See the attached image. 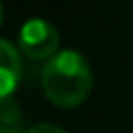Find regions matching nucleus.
<instances>
[{"label":"nucleus","mask_w":133,"mask_h":133,"mask_svg":"<svg viewBox=\"0 0 133 133\" xmlns=\"http://www.w3.org/2000/svg\"><path fill=\"white\" fill-rule=\"evenodd\" d=\"M93 78L84 56L73 49L58 51L42 69V89L49 102L60 109L80 107L91 93Z\"/></svg>","instance_id":"1"},{"label":"nucleus","mask_w":133,"mask_h":133,"mask_svg":"<svg viewBox=\"0 0 133 133\" xmlns=\"http://www.w3.org/2000/svg\"><path fill=\"white\" fill-rule=\"evenodd\" d=\"M20 51L31 60H51L60 47V33L49 20L31 18L20 27Z\"/></svg>","instance_id":"2"},{"label":"nucleus","mask_w":133,"mask_h":133,"mask_svg":"<svg viewBox=\"0 0 133 133\" xmlns=\"http://www.w3.org/2000/svg\"><path fill=\"white\" fill-rule=\"evenodd\" d=\"M22 78V58L20 51L9 42L0 38V100L11 98L18 89Z\"/></svg>","instance_id":"3"},{"label":"nucleus","mask_w":133,"mask_h":133,"mask_svg":"<svg viewBox=\"0 0 133 133\" xmlns=\"http://www.w3.org/2000/svg\"><path fill=\"white\" fill-rule=\"evenodd\" d=\"M18 120V104L14 102V98L0 100V122L2 124H16Z\"/></svg>","instance_id":"4"},{"label":"nucleus","mask_w":133,"mask_h":133,"mask_svg":"<svg viewBox=\"0 0 133 133\" xmlns=\"http://www.w3.org/2000/svg\"><path fill=\"white\" fill-rule=\"evenodd\" d=\"M24 133H66L62 127L58 124H51V122H42V124H33L31 129H27Z\"/></svg>","instance_id":"5"},{"label":"nucleus","mask_w":133,"mask_h":133,"mask_svg":"<svg viewBox=\"0 0 133 133\" xmlns=\"http://www.w3.org/2000/svg\"><path fill=\"white\" fill-rule=\"evenodd\" d=\"M2 20H5V9H2V5H0V24H2Z\"/></svg>","instance_id":"6"}]
</instances>
